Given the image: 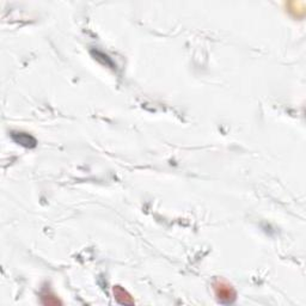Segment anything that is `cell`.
<instances>
[{"instance_id": "cell-1", "label": "cell", "mask_w": 306, "mask_h": 306, "mask_svg": "<svg viewBox=\"0 0 306 306\" xmlns=\"http://www.w3.org/2000/svg\"><path fill=\"white\" fill-rule=\"evenodd\" d=\"M216 292L218 299L222 303L229 304V303H233L234 299H236V294H234L231 286H228L224 282H219V284L216 285Z\"/></svg>"}, {"instance_id": "cell-2", "label": "cell", "mask_w": 306, "mask_h": 306, "mask_svg": "<svg viewBox=\"0 0 306 306\" xmlns=\"http://www.w3.org/2000/svg\"><path fill=\"white\" fill-rule=\"evenodd\" d=\"M11 138L16 144L25 147V149H34L37 145V140L34 137L28 133H23V132H13L11 134Z\"/></svg>"}, {"instance_id": "cell-3", "label": "cell", "mask_w": 306, "mask_h": 306, "mask_svg": "<svg viewBox=\"0 0 306 306\" xmlns=\"http://www.w3.org/2000/svg\"><path fill=\"white\" fill-rule=\"evenodd\" d=\"M114 297L117 300V303L123 305H133L134 300L131 297L127 291L123 290L121 286H115L114 287Z\"/></svg>"}]
</instances>
